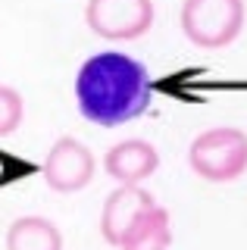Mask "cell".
I'll use <instances>...</instances> for the list:
<instances>
[{"label": "cell", "instance_id": "cell-1", "mask_svg": "<svg viewBox=\"0 0 247 250\" xmlns=\"http://www.w3.org/2000/svg\"><path fill=\"white\" fill-rule=\"evenodd\" d=\"M153 97L150 72L128 53L103 50L88 57L75 75V104L88 122L116 128L147 113Z\"/></svg>", "mask_w": 247, "mask_h": 250}, {"label": "cell", "instance_id": "cell-2", "mask_svg": "<svg viewBox=\"0 0 247 250\" xmlns=\"http://www.w3.org/2000/svg\"><path fill=\"white\" fill-rule=\"evenodd\" d=\"M188 166L210 185L235 182L247 172V135L231 125L200 131L188 147Z\"/></svg>", "mask_w": 247, "mask_h": 250}, {"label": "cell", "instance_id": "cell-3", "mask_svg": "<svg viewBox=\"0 0 247 250\" xmlns=\"http://www.w3.org/2000/svg\"><path fill=\"white\" fill-rule=\"evenodd\" d=\"M182 31L204 50L228 47L244 28V0H182Z\"/></svg>", "mask_w": 247, "mask_h": 250}, {"label": "cell", "instance_id": "cell-4", "mask_svg": "<svg viewBox=\"0 0 247 250\" xmlns=\"http://www.w3.org/2000/svg\"><path fill=\"white\" fill-rule=\"evenodd\" d=\"M84 22L97 38L135 41L153 25V0H88Z\"/></svg>", "mask_w": 247, "mask_h": 250}, {"label": "cell", "instance_id": "cell-5", "mask_svg": "<svg viewBox=\"0 0 247 250\" xmlns=\"http://www.w3.org/2000/svg\"><path fill=\"white\" fill-rule=\"evenodd\" d=\"M94 153L75 138H60L44 156V182L57 194H75L94 178Z\"/></svg>", "mask_w": 247, "mask_h": 250}, {"label": "cell", "instance_id": "cell-6", "mask_svg": "<svg viewBox=\"0 0 247 250\" xmlns=\"http://www.w3.org/2000/svg\"><path fill=\"white\" fill-rule=\"evenodd\" d=\"M150 207H157V203H153V197L141 185H119L106 197L103 209H100V234H103V241L119 247L125 241V234L132 231V225Z\"/></svg>", "mask_w": 247, "mask_h": 250}, {"label": "cell", "instance_id": "cell-7", "mask_svg": "<svg viewBox=\"0 0 247 250\" xmlns=\"http://www.w3.org/2000/svg\"><path fill=\"white\" fill-rule=\"evenodd\" d=\"M160 166V153L150 141L128 138L113 144L103 156V169L113 182L119 185H141L144 178H150Z\"/></svg>", "mask_w": 247, "mask_h": 250}, {"label": "cell", "instance_id": "cell-8", "mask_svg": "<svg viewBox=\"0 0 247 250\" xmlns=\"http://www.w3.org/2000/svg\"><path fill=\"white\" fill-rule=\"evenodd\" d=\"M6 250H63V234L44 216H19L6 229Z\"/></svg>", "mask_w": 247, "mask_h": 250}, {"label": "cell", "instance_id": "cell-9", "mask_svg": "<svg viewBox=\"0 0 247 250\" xmlns=\"http://www.w3.org/2000/svg\"><path fill=\"white\" fill-rule=\"evenodd\" d=\"M169 244H172L169 213L163 207H150L147 213L132 225V231L125 234V241L119 244V250H169Z\"/></svg>", "mask_w": 247, "mask_h": 250}, {"label": "cell", "instance_id": "cell-10", "mask_svg": "<svg viewBox=\"0 0 247 250\" xmlns=\"http://www.w3.org/2000/svg\"><path fill=\"white\" fill-rule=\"evenodd\" d=\"M25 119V104L22 94L10 84H0V138H10Z\"/></svg>", "mask_w": 247, "mask_h": 250}]
</instances>
